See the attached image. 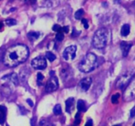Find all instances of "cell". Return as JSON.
I'll use <instances>...</instances> for the list:
<instances>
[{
  "instance_id": "27",
  "label": "cell",
  "mask_w": 135,
  "mask_h": 126,
  "mask_svg": "<svg viewBox=\"0 0 135 126\" xmlns=\"http://www.w3.org/2000/svg\"><path fill=\"white\" fill-rule=\"evenodd\" d=\"M85 126H93V122L92 120H89L87 121V122L86 123Z\"/></svg>"
},
{
  "instance_id": "24",
  "label": "cell",
  "mask_w": 135,
  "mask_h": 126,
  "mask_svg": "<svg viewBox=\"0 0 135 126\" xmlns=\"http://www.w3.org/2000/svg\"><path fill=\"white\" fill-rule=\"evenodd\" d=\"M80 113L78 112V113L76 114V117H75V122H74V124H75V125H78L80 124Z\"/></svg>"
},
{
  "instance_id": "9",
  "label": "cell",
  "mask_w": 135,
  "mask_h": 126,
  "mask_svg": "<svg viewBox=\"0 0 135 126\" xmlns=\"http://www.w3.org/2000/svg\"><path fill=\"white\" fill-rule=\"evenodd\" d=\"M92 84V79L90 78H85L82 79L78 84V87L82 91H86Z\"/></svg>"
},
{
  "instance_id": "21",
  "label": "cell",
  "mask_w": 135,
  "mask_h": 126,
  "mask_svg": "<svg viewBox=\"0 0 135 126\" xmlns=\"http://www.w3.org/2000/svg\"><path fill=\"white\" fill-rule=\"evenodd\" d=\"M6 24L9 26H11L15 25V24H17V22H16V20H14V19H9V20H7L5 21Z\"/></svg>"
},
{
  "instance_id": "15",
  "label": "cell",
  "mask_w": 135,
  "mask_h": 126,
  "mask_svg": "<svg viewBox=\"0 0 135 126\" xmlns=\"http://www.w3.org/2000/svg\"><path fill=\"white\" fill-rule=\"evenodd\" d=\"M27 36L30 40L34 41L38 38V37L40 36V33L36 32H30L27 34Z\"/></svg>"
},
{
  "instance_id": "28",
  "label": "cell",
  "mask_w": 135,
  "mask_h": 126,
  "mask_svg": "<svg viewBox=\"0 0 135 126\" xmlns=\"http://www.w3.org/2000/svg\"><path fill=\"white\" fill-rule=\"evenodd\" d=\"M68 26H64V27L62 28V31L65 32V33H68Z\"/></svg>"
},
{
  "instance_id": "32",
  "label": "cell",
  "mask_w": 135,
  "mask_h": 126,
  "mask_svg": "<svg viewBox=\"0 0 135 126\" xmlns=\"http://www.w3.org/2000/svg\"><path fill=\"white\" fill-rule=\"evenodd\" d=\"M133 126H135V122L134 123V124H133Z\"/></svg>"
},
{
  "instance_id": "11",
  "label": "cell",
  "mask_w": 135,
  "mask_h": 126,
  "mask_svg": "<svg viewBox=\"0 0 135 126\" xmlns=\"http://www.w3.org/2000/svg\"><path fill=\"white\" fill-rule=\"evenodd\" d=\"M74 98H68L67 99L66 102H65V104H66V112L70 114L71 111L73 109L74 107Z\"/></svg>"
},
{
  "instance_id": "22",
  "label": "cell",
  "mask_w": 135,
  "mask_h": 126,
  "mask_svg": "<svg viewBox=\"0 0 135 126\" xmlns=\"http://www.w3.org/2000/svg\"><path fill=\"white\" fill-rule=\"evenodd\" d=\"M53 30L54 31H56L57 32H62V28L59 25H58V24H55V25L53 26Z\"/></svg>"
},
{
  "instance_id": "8",
  "label": "cell",
  "mask_w": 135,
  "mask_h": 126,
  "mask_svg": "<svg viewBox=\"0 0 135 126\" xmlns=\"http://www.w3.org/2000/svg\"><path fill=\"white\" fill-rule=\"evenodd\" d=\"M76 47L74 45H71L67 47L63 51V57L66 60H71L74 59L76 56Z\"/></svg>"
},
{
  "instance_id": "31",
  "label": "cell",
  "mask_w": 135,
  "mask_h": 126,
  "mask_svg": "<svg viewBox=\"0 0 135 126\" xmlns=\"http://www.w3.org/2000/svg\"><path fill=\"white\" fill-rule=\"evenodd\" d=\"M121 126V125H116V126Z\"/></svg>"
},
{
  "instance_id": "1",
  "label": "cell",
  "mask_w": 135,
  "mask_h": 126,
  "mask_svg": "<svg viewBox=\"0 0 135 126\" xmlns=\"http://www.w3.org/2000/svg\"><path fill=\"white\" fill-rule=\"evenodd\" d=\"M29 50L24 45L17 44L8 48L3 57L4 64L9 67H15L28 59Z\"/></svg>"
},
{
  "instance_id": "25",
  "label": "cell",
  "mask_w": 135,
  "mask_h": 126,
  "mask_svg": "<svg viewBox=\"0 0 135 126\" xmlns=\"http://www.w3.org/2000/svg\"><path fill=\"white\" fill-rule=\"evenodd\" d=\"M82 23L84 24V28H85L86 29H87V28H88V21H87L86 19H85V18H83V19H82Z\"/></svg>"
},
{
  "instance_id": "5",
  "label": "cell",
  "mask_w": 135,
  "mask_h": 126,
  "mask_svg": "<svg viewBox=\"0 0 135 126\" xmlns=\"http://www.w3.org/2000/svg\"><path fill=\"white\" fill-rule=\"evenodd\" d=\"M135 99V76L125 89L123 99L125 101H131Z\"/></svg>"
},
{
  "instance_id": "6",
  "label": "cell",
  "mask_w": 135,
  "mask_h": 126,
  "mask_svg": "<svg viewBox=\"0 0 135 126\" xmlns=\"http://www.w3.org/2000/svg\"><path fill=\"white\" fill-rule=\"evenodd\" d=\"M32 66L36 70H44L47 66L46 60L44 57H37L31 62Z\"/></svg>"
},
{
  "instance_id": "26",
  "label": "cell",
  "mask_w": 135,
  "mask_h": 126,
  "mask_svg": "<svg viewBox=\"0 0 135 126\" xmlns=\"http://www.w3.org/2000/svg\"><path fill=\"white\" fill-rule=\"evenodd\" d=\"M135 116V106H134L133 108H132L131 110V117L133 118Z\"/></svg>"
},
{
  "instance_id": "13",
  "label": "cell",
  "mask_w": 135,
  "mask_h": 126,
  "mask_svg": "<svg viewBox=\"0 0 135 126\" xmlns=\"http://www.w3.org/2000/svg\"><path fill=\"white\" fill-rule=\"evenodd\" d=\"M130 30H131V28H130V26L129 24H124L121 28V34L123 36H127L128 35L130 34Z\"/></svg>"
},
{
  "instance_id": "4",
  "label": "cell",
  "mask_w": 135,
  "mask_h": 126,
  "mask_svg": "<svg viewBox=\"0 0 135 126\" xmlns=\"http://www.w3.org/2000/svg\"><path fill=\"white\" fill-rule=\"evenodd\" d=\"M135 76V69L131 68L122 74L117 81L116 87L120 89H125Z\"/></svg>"
},
{
  "instance_id": "14",
  "label": "cell",
  "mask_w": 135,
  "mask_h": 126,
  "mask_svg": "<svg viewBox=\"0 0 135 126\" xmlns=\"http://www.w3.org/2000/svg\"><path fill=\"white\" fill-rule=\"evenodd\" d=\"M77 109L78 112H83L86 111V108L85 102H84L82 100H79L77 102Z\"/></svg>"
},
{
  "instance_id": "29",
  "label": "cell",
  "mask_w": 135,
  "mask_h": 126,
  "mask_svg": "<svg viewBox=\"0 0 135 126\" xmlns=\"http://www.w3.org/2000/svg\"><path fill=\"white\" fill-rule=\"evenodd\" d=\"M26 101H27V102H28V104H29L30 105V106H33L34 103H33V102H32V101L31 100H30V99H28V100H27Z\"/></svg>"
},
{
  "instance_id": "30",
  "label": "cell",
  "mask_w": 135,
  "mask_h": 126,
  "mask_svg": "<svg viewBox=\"0 0 135 126\" xmlns=\"http://www.w3.org/2000/svg\"><path fill=\"white\" fill-rule=\"evenodd\" d=\"M2 26H3V24H2V23H1V22H0V28H1Z\"/></svg>"
},
{
  "instance_id": "20",
  "label": "cell",
  "mask_w": 135,
  "mask_h": 126,
  "mask_svg": "<svg viewBox=\"0 0 135 126\" xmlns=\"http://www.w3.org/2000/svg\"><path fill=\"white\" fill-rule=\"evenodd\" d=\"M56 39L58 42H61L64 39V35L62 32H58L56 36Z\"/></svg>"
},
{
  "instance_id": "16",
  "label": "cell",
  "mask_w": 135,
  "mask_h": 126,
  "mask_svg": "<svg viewBox=\"0 0 135 126\" xmlns=\"http://www.w3.org/2000/svg\"><path fill=\"white\" fill-rule=\"evenodd\" d=\"M46 57L50 60V62H53V61H54L56 59V55H54V53H52V52H50V51L46 52Z\"/></svg>"
},
{
  "instance_id": "3",
  "label": "cell",
  "mask_w": 135,
  "mask_h": 126,
  "mask_svg": "<svg viewBox=\"0 0 135 126\" xmlns=\"http://www.w3.org/2000/svg\"><path fill=\"white\" fill-rule=\"evenodd\" d=\"M97 57L94 53H88L80 62L78 69L80 71L88 73L94 69L95 64L96 63Z\"/></svg>"
},
{
  "instance_id": "19",
  "label": "cell",
  "mask_w": 135,
  "mask_h": 126,
  "mask_svg": "<svg viewBox=\"0 0 135 126\" xmlns=\"http://www.w3.org/2000/svg\"><path fill=\"white\" fill-rule=\"evenodd\" d=\"M61 107L60 104H57L54 108V113L56 115H59L61 114Z\"/></svg>"
},
{
  "instance_id": "23",
  "label": "cell",
  "mask_w": 135,
  "mask_h": 126,
  "mask_svg": "<svg viewBox=\"0 0 135 126\" xmlns=\"http://www.w3.org/2000/svg\"><path fill=\"white\" fill-rule=\"evenodd\" d=\"M44 76L41 73H38L37 75V81H38V83L39 84V85H40V84H42V82L44 81Z\"/></svg>"
},
{
  "instance_id": "7",
  "label": "cell",
  "mask_w": 135,
  "mask_h": 126,
  "mask_svg": "<svg viewBox=\"0 0 135 126\" xmlns=\"http://www.w3.org/2000/svg\"><path fill=\"white\" fill-rule=\"evenodd\" d=\"M59 82L58 78L55 76H52L49 79L46 85V91L47 93H52L58 89Z\"/></svg>"
},
{
  "instance_id": "2",
  "label": "cell",
  "mask_w": 135,
  "mask_h": 126,
  "mask_svg": "<svg viewBox=\"0 0 135 126\" xmlns=\"http://www.w3.org/2000/svg\"><path fill=\"white\" fill-rule=\"evenodd\" d=\"M109 40V31L102 28L97 30L93 37L92 44L96 49H101L106 46Z\"/></svg>"
},
{
  "instance_id": "18",
  "label": "cell",
  "mask_w": 135,
  "mask_h": 126,
  "mask_svg": "<svg viewBox=\"0 0 135 126\" xmlns=\"http://www.w3.org/2000/svg\"><path fill=\"white\" fill-rule=\"evenodd\" d=\"M120 97V94L119 93H116L113 95L111 97V102L113 104H117L119 102V99Z\"/></svg>"
},
{
  "instance_id": "17",
  "label": "cell",
  "mask_w": 135,
  "mask_h": 126,
  "mask_svg": "<svg viewBox=\"0 0 135 126\" xmlns=\"http://www.w3.org/2000/svg\"><path fill=\"white\" fill-rule=\"evenodd\" d=\"M84 10L83 9H79V10H78L76 13H75V14H74V17H75L76 19L79 20V19H81L82 16L84 15Z\"/></svg>"
},
{
  "instance_id": "10",
  "label": "cell",
  "mask_w": 135,
  "mask_h": 126,
  "mask_svg": "<svg viewBox=\"0 0 135 126\" xmlns=\"http://www.w3.org/2000/svg\"><path fill=\"white\" fill-rule=\"evenodd\" d=\"M132 43L127 42H122L121 43V49L122 51L123 57H127L132 47Z\"/></svg>"
},
{
  "instance_id": "12",
  "label": "cell",
  "mask_w": 135,
  "mask_h": 126,
  "mask_svg": "<svg viewBox=\"0 0 135 126\" xmlns=\"http://www.w3.org/2000/svg\"><path fill=\"white\" fill-rule=\"evenodd\" d=\"M6 108L3 106H0V124H3L5 120Z\"/></svg>"
}]
</instances>
